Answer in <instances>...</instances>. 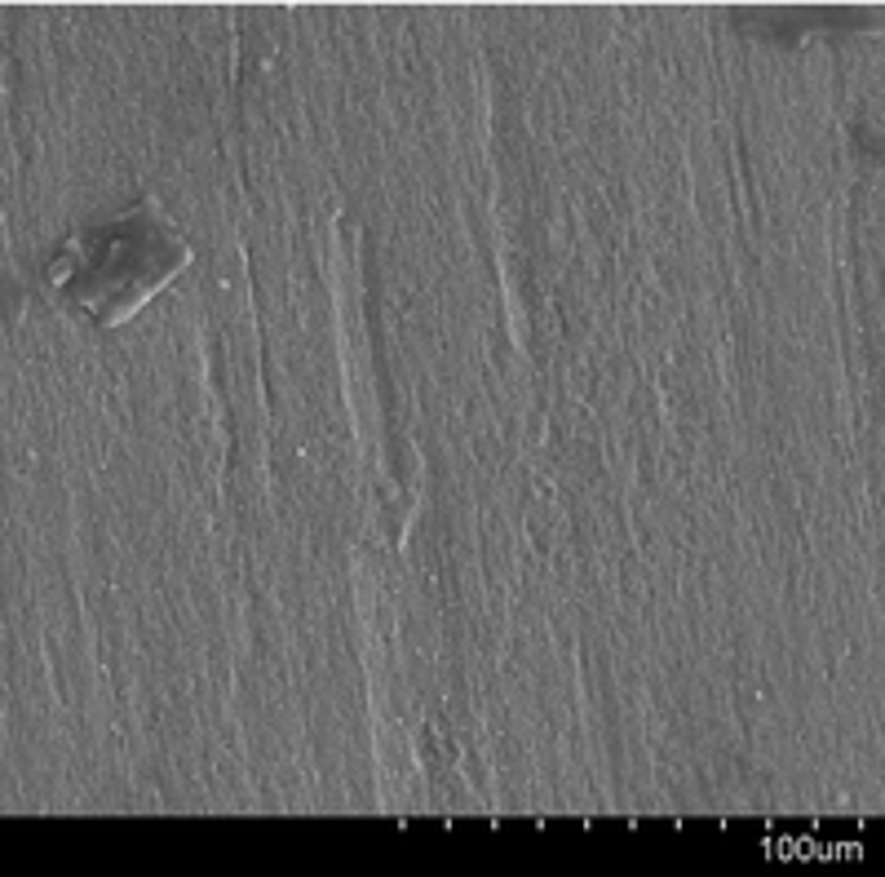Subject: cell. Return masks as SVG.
I'll list each match as a JSON object with an SVG mask.
<instances>
[{"label": "cell", "mask_w": 885, "mask_h": 877, "mask_svg": "<svg viewBox=\"0 0 885 877\" xmlns=\"http://www.w3.org/2000/svg\"><path fill=\"white\" fill-rule=\"evenodd\" d=\"M190 248L177 239L168 218L151 200L129 204L111 222L89 226L84 235L67 239L54 266V288L67 302L89 310L93 323H120L133 315L160 284L186 266Z\"/></svg>", "instance_id": "cell-1"}]
</instances>
